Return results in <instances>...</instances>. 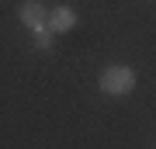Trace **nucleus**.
<instances>
[{
    "mask_svg": "<svg viewBox=\"0 0 156 149\" xmlns=\"http://www.w3.org/2000/svg\"><path fill=\"white\" fill-rule=\"evenodd\" d=\"M73 24H76V14H73L69 7H56V11H49V24L45 28H52V31H69Z\"/></svg>",
    "mask_w": 156,
    "mask_h": 149,
    "instance_id": "nucleus-3",
    "label": "nucleus"
},
{
    "mask_svg": "<svg viewBox=\"0 0 156 149\" xmlns=\"http://www.w3.org/2000/svg\"><path fill=\"white\" fill-rule=\"evenodd\" d=\"M132 87H135V73L128 66H111L101 73V90L104 94H128Z\"/></svg>",
    "mask_w": 156,
    "mask_h": 149,
    "instance_id": "nucleus-1",
    "label": "nucleus"
},
{
    "mask_svg": "<svg viewBox=\"0 0 156 149\" xmlns=\"http://www.w3.org/2000/svg\"><path fill=\"white\" fill-rule=\"evenodd\" d=\"M35 45L38 49H49L52 45V28H35Z\"/></svg>",
    "mask_w": 156,
    "mask_h": 149,
    "instance_id": "nucleus-4",
    "label": "nucleus"
},
{
    "mask_svg": "<svg viewBox=\"0 0 156 149\" xmlns=\"http://www.w3.org/2000/svg\"><path fill=\"white\" fill-rule=\"evenodd\" d=\"M17 17H21L28 28H45L49 24V11H45L38 0H24V4L17 7Z\"/></svg>",
    "mask_w": 156,
    "mask_h": 149,
    "instance_id": "nucleus-2",
    "label": "nucleus"
}]
</instances>
